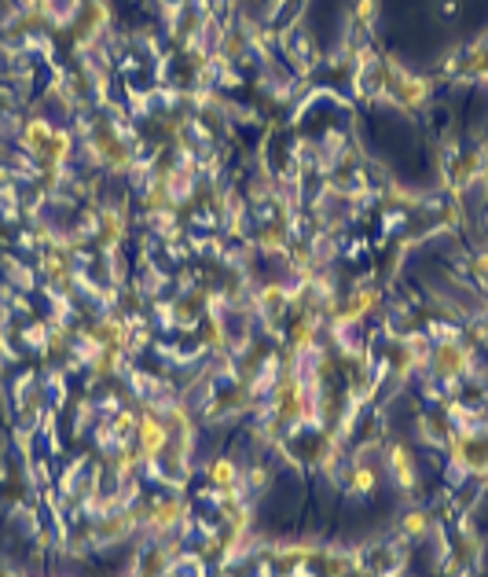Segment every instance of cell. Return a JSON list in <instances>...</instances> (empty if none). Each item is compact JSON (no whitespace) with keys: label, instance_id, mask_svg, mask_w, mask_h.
Masks as SVG:
<instances>
[{"label":"cell","instance_id":"3","mask_svg":"<svg viewBox=\"0 0 488 577\" xmlns=\"http://www.w3.org/2000/svg\"><path fill=\"white\" fill-rule=\"evenodd\" d=\"M8 401L15 408V427L37 434L41 423H45V412L52 408L48 401V386L41 372H19L12 383H8Z\"/></svg>","mask_w":488,"mask_h":577},{"label":"cell","instance_id":"4","mask_svg":"<svg viewBox=\"0 0 488 577\" xmlns=\"http://www.w3.org/2000/svg\"><path fill=\"white\" fill-rule=\"evenodd\" d=\"M30 500H37V486L30 478L23 460L15 456L12 442H0V516L12 519L19 508H26Z\"/></svg>","mask_w":488,"mask_h":577},{"label":"cell","instance_id":"13","mask_svg":"<svg viewBox=\"0 0 488 577\" xmlns=\"http://www.w3.org/2000/svg\"><path fill=\"white\" fill-rule=\"evenodd\" d=\"M100 419V408H95V394H81L78 405H73V427H70V438H84V430H92V423Z\"/></svg>","mask_w":488,"mask_h":577},{"label":"cell","instance_id":"19","mask_svg":"<svg viewBox=\"0 0 488 577\" xmlns=\"http://www.w3.org/2000/svg\"><path fill=\"white\" fill-rule=\"evenodd\" d=\"M122 577H133V574H122Z\"/></svg>","mask_w":488,"mask_h":577},{"label":"cell","instance_id":"9","mask_svg":"<svg viewBox=\"0 0 488 577\" xmlns=\"http://www.w3.org/2000/svg\"><path fill=\"white\" fill-rule=\"evenodd\" d=\"M416 438L430 449V453H444L455 438L449 412H444L441 405H422L416 412Z\"/></svg>","mask_w":488,"mask_h":577},{"label":"cell","instance_id":"1","mask_svg":"<svg viewBox=\"0 0 488 577\" xmlns=\"http://www.w3.org/2000/svg\"><path fill=\"white\" fill-rule=\"evenodd\" d=\"M382 471H386L389 486L397 489L400 504H411V500H427L422 497V471H419V460H416V449L405 438H386L382 445Z\"/></svg>","mask_w":488,"mask_h":577},{"label":"cell","instance_id":"14","mask_svg":"<svg viewBox=\"0 0 488 577\" xmlns=\"http://www.w3.org/2000/svg\"><path fill=\"white\" fill-rule=\"evenodd\" d=\"M459 12H463L459 0H441V4H438V15L444 19V23H455V19H459Z\"/></svg>","mask_w":488,"mask_h":577},{"label":"cell","instance_id":"11","mask_svg":"<svg viewBox=\"0 0 488 577\" xmlns=\"http://www.w3.org/2000/svg\"><path fill=\"white\" fill-rule=\"evenodd\" d=\"M375 26H378V0H353L345 15V34L375 37Z\"/></svg>","mask_w":488,"mask_h":577},{"label":"cell","instance_id":"2","mask_svg":"<svg viewBox=\"0 0 488 577\" xmlns=\"http://www.w3.org/2000/svg\"><path fill=\"white\" fill-rule=\"evenodd\" d=\"M408 566H411V548L397 533L356 544L360 577H397V574H408Z\"/></svg>","mask_w":488,"mask_h":577},{"label":"cell","instance_id":"12","mask_svg":"<svg viewBox=\"0 0 488 577\" xmlns=\"http://www.w3.org/2000/svg\"><path fill=\"white\" fill-rule=\"evenodd\" d=\"M466 276H470V291L481 302H488V244L470 247V258H466Z\"/></svg>","mask_w":488,"mask_h":577},{"label":"cell","instance_id":"5","mask_svg":"<svg viewBox=\"0 0 488 577\" xmlns=\"http://www.w3.org/2000/svg\"><path fill=\"white\" fill-rule=\"evenodd\" d=\"M275 56H280V63L298 81H313L320 75V63H324L320 45H316V37L305 26L283 30V34L275 37Z\"/></svg>","mask_w":488,"mask_h":577},{"label":"cell","instance_id":"16","mask_svg":"<svg viewBox=\"0 0 488 577\" xmlns=\"http://www.w3.org/2000/svg\"><path fill=\"white\" fill-rule=\"evenodd\" d=\"M0 577H19V566H15V563H8L4 555H0Z\"/></svg>","mask_w":488,"mask_h":577},{"label":"cell","instance_id":"7","mask_svg":"<svg viewBox=\"0 0 488 577\" xmlns=\"http://www.w3.org/2000/svg\"><path fill=\"white\" fill-rule=\"evenodd\" d=\"M378 464L371 456H353L349 453V464L342 467V478H338L334 489H342V497L356 500V504H367L371 497L378 493Z\"/></svg>","mask_w":488,"mask_h":577},{"label":"cell","instance_id":"6","mask_svg":"<svg viewBox=\"0 0 488 577\" xmlns=\"http://www.w3.org/2000/svg\"><path fill=\"white\" fill-rule=\"evenodd\" d=\"M136 408H140V419H136L133 445L144 460V475H147V471H151L169 449V427H166L162 412H155V408H147V405H136Z\"/></svg>","mask_w":488,"mask_h":577},{"label":"cell","instance_id":"10","mask_svg":"<svg viewBox=\"0 0 488 577\" xmlns=\"http://www.w3.org/2000/svg\"><path fill=\"white\" fill-rule=\"evenodd\" d=\"M309 0H261V30L272 41L291 26H302Z\"/></svg>","mask_w":488,"mask_h":577},{"label":"cell","instance_id":"15","mask_svg":"<svg viewBox=\"0 0 488 577\" xmlns=\"http://www.w3.org/2000/svg\"><path fill=\"white\" fill-rule=\"evenodd\" d=\"M477 228H481V239L488 244V195H485V203H481V217H477Z\"/></svg>","mask_w":488,"mask_h":577},{"label":"cell","instance_id":"8","mask_svg":"<svg viewBox=\"0 0 488 577\" xmlns=\"http://www.w3.org/2000/svg\"><path fill=\"white\" fill-rule=\"evenodd\" d=\"M433 527H438V516H433V508L427 500H411L400 508V516L394 519V530L400 541L408 544V548H419V544H427L433 538Z\"/></svg>","mask_w":488,"mask_h":577},{"label":"cell","instance_id":"17","mask_svg":"<svg viewBox=\"0 0 488 577\" xmlns=\"http://www.w3.org/2000/svg\"><path fill=\"white\" fill-rule=\"evenodd\" d=\"M8 136H12V133H8V129H0V159H4V140H8Z\"/></svg>","mask_w":488,"mask_h":577},{"label":"cell","instance_id":"18","mask_svg":"<svg viewBox=\"0 0 488 577\" xmlns=\"http://www.w3.org/2000/svg\"><path fill=\"white\" fill-rule=\"evenodd\" d=\"M397 577H411V574H397Z\"/></svg>","mask_w":488,"mask_h":577}]
</instances>
